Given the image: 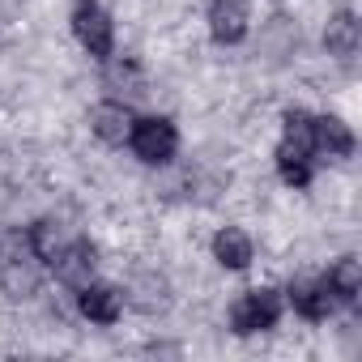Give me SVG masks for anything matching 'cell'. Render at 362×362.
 I'll return each instance as SVG.
<instances>
[{"mask_svg": "<svg viewBox=\"0 0 362 362\" xmlns=\"http://www.w3.org/2000/svg\"><path fill=\"white\" fill-rule=\"evenodd\" d=\"M320 153L315 145V119L307 111H290L286 115V136L277 145V166H281V179L294 188H307L311 184V158Z\"/></svg>", "mask_w": 362, "mask_h": 362, "instance_id": "obj_1", "label": "cell"}, {"mask_svg": "<svg viewBox=\"0 0 362 362\" xmlns=\"http://www.w3.org/2000/svg\"><path fill=\"white\" fill-rule=\"evenodd\" d=\"M0 286H5L9 298H30L39 290V256L30 239L0 235Z\"/></svg>", "mask_w": 362, "mask_h": 362, "instance_id": "obj_2", "label": "cell"}, {"mask_svg": "<svg viewBox=\"0 0 362 362\" xmlns=\"http://www.w3.org/2000/svg\"><path fill=\"white\" fill-rule=\"evenodd\" d=\"M128 145L136 149V158H141V162L162 166V162H170V158H175V149H179V132H175V124H170V119L149 115V119H136V124H132Z\"/></svg>", "mask_w": 362, "mask_h": 362, "instance_id": "obj_3", "label": "cell"}, {"mask_svg": "<svg viewBox=\"0 0 362 362\" xmlns=\"http://www.w3.org/2000/svg\"><path fill=\"white\" fill-rule=\"evenodd\" d=\"M73 35L81 39V47L98 60L111 56V43H115V30H111V18L98 0H77L73 5Z\"/></svg>", "mask_w": 362, "mask_h": 362, "instance_id": "obj_4", "label": "cell"}, {"mask_svg": "<svg viewBox=\"0 0 362 362\" xmlns=\"http://www.w3.org/2000/svg\"><path fill=\"white\" fill-rule=\"evenodd\" d=\"M277 315H281V294H277V290H247V294L230 307V324H235V332H243V337L273 328Z\"/></svg>", "mask_w": 362, "mask_h": 362, "instance_id": "obj_5", "label": "cell"}, {"mask_svg": "<svg viewBox=\"0 0 362 362\" xmlns=\"http://www.w3.org/2000/svg\"><path fill=\"white\" fill-rule=\"evenodd\" d=\"M52 264H56V277H60L64 286H77V290H81V286H90V277H94V247L81 243V239H77V243H64Z\"/></svg>", "mask_w": 362, "mask_h": 362, "instance_id": "obj_6", "label": "cell"}, {"mask_svg": "<svg viewBox=\"0 0 362 362\" xmlns=\"http://www.w3.org/2000/svg\"><path fill=\"white\" fill-rule=\"evenodd\" d=\"M209 30L218 43H239L247 35V5L243 0H214L209 5Z\"/></svg>", "mask_w": 362, "mask_h": 362, "instance_id": "obj_7", "label": "cell"}, {"mask_svg": "<svg viewBox=\"0 0 362 362\" xmlns=\"http://www.w3.org/2000/svg\"><path fill=\"white\" fill-rule=\"evenodd\" d=\"M124 311V294L115 286H81V315L94 324H115Z\"/></svg>", "mask_w": 362, "mask_h": 362, "instance_id": "obj_8", "label": "cell"}, {"mask_svg": "<svg viewBox=\"0 0 362 362\" xmlns=\"http://www.w3.org/2000/svg\"><path fill=\"white\" fill-rule=\"evenodd\" d=\"M90 124H94V132H98L107 145H124L128 132H132V115H128L124 103H98V107L90 111Z\"/></svg>", "mask_w": 362, "mask_h": 362, "instance_id": "obj_9", "label": "cell"}, {"mask_svg": "<svg viewBox=\"0 0 362 362\" xmlns=\"http://www.w3.org/2000/svg\"><path fill=\"white\" fill-rule=\"evenodd\" d=\"M290 303H294V311L298 315H307V320H328V311H332V290H328V281H294L290 286Z\"/></svg>", "mask_w": 362, "mask_h": 362, "instance_id": "obj_10", "label": "cell"}, {"mask_svg": "<svg viewBox=\"0 0 362 362\" xmlns=\"http://www.w3.org/2000/svg\"><path fill=\"white\" fill-rule=\"evenodd\" d=\"M214 256H218L222 269H247V264H252V239H247L243 230L226 226V230H218V239H214Z\"/></svg>", "mask_w": 362, "mask_h": 362, "instance_id": "obj_11", "label": "cell"}, {"mask_svg": "<svg viewBox=\"0 0 362 362\" xmlns=\"http://www.w3.org/2000/svg\"><path fill=\"white\" fill-rule=\"evenodd\" d=\"M324 43H328V52L332 56H354L358 52V18L349 13V9H341V13H332L328 18V30H324Z\"/></svg>", "mask_w": 362, "mask_h": 362, "instance_id": "obj_12", "label": "cell"}, {"mask_svg": "<svg viewBox=\"0 0 362 362\" xmlns=\"http://www.w3.org/2000/svg\"><path fill=\"white\" fill-rule=\"evenodd\" d=\"M324 281H328L332 298H341V303H358V294H362V269H358V260H349V256L337 260Z\"/></svg>", "mask_w": 362, "mask_h": 362, "instance_id": "obj_13", "label": "cell"}, {"mask_svg": "<svg viewBox=\"0 0 362 362\" xmlns=\"http://www.w3.org/2000/svg\"><path fill=\"white\" fill-rule=\"evenodd\" d=\"M315 145L328 149L332 158H349V153H354V132H349L341 119L324 115V119H315Z\"/></svg>", "mask_w": 362, "mask_h": 362, "instance_id": "obj_14", "label": "cell"}, {"mask_svg": "<svg viewBox=\"0 0 362 362\" xmlns=\"http://www.w3.org/2000/svg\"><path fill=\"white\" fill-rule=\"evenodd\" d=\"M30 247H35V256L39 260H56L60 256V247H64V230H60V222H39L35 226V235H30Z\"/></svg>", "mask_w": 362, "mask_h": 362, "instance_id": "obj_15", "label": "cell"}]
</instances>
